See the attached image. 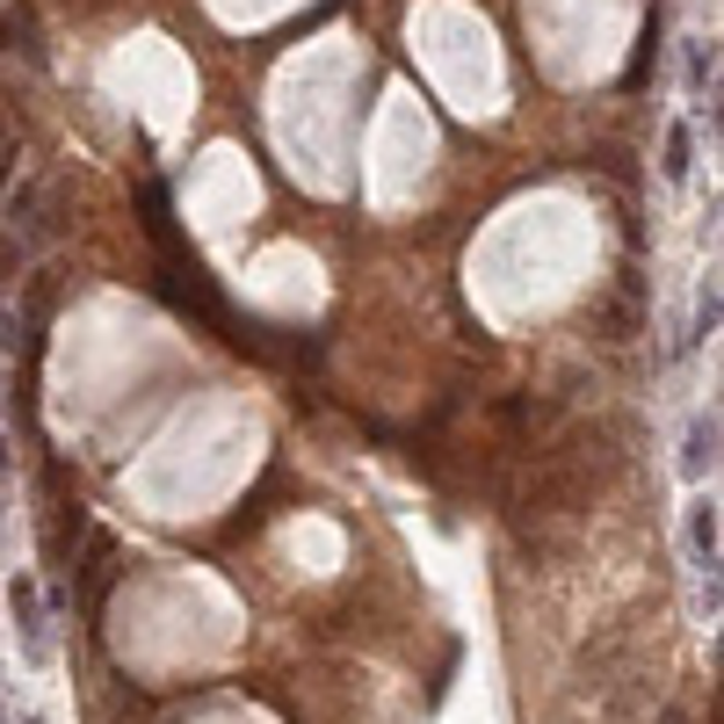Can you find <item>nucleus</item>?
I'll return each instance as SVG.
<instances>
[{"label":"nucleus","mask_w":724,"mask_h":724,"mask_svg":"<svg viewBox=\"0 0 724 724\" xmlns=\"http://www.w3.org/2000/svg\"><path fill=\"white\" fill-rule=\"evenodd\" d=\"M667 174H689V131H673V139H667Z\"/></svg>","instance_id":"5"},{"label":"nucleus","mask_w":724,"mask_h":724,"mask_svg":"<svg viewBox=\"0 0 724 724\" xmlns=\"http://www.w3.org/2000/svg\"><path fill=\"white\" fill-rule=\"evenodd\" d=\"M689 536H695V551H703V566H717V507H710V501H695Z\"/></svg>","instance_id":"3"},{"label":"nucleus","mask_w":724,"mask_h":724,"mask_svg":"<svg viewBox=\"0 0 724 724\" xmlns=\"http://www.w3.org/2000/svg\"><path fill=\"white\" fill-rule=\"evenodd\" d=\"M0 44L22 52V58H36V8H30V0H15V8L0 15Z\"/></svg>","instance_id":"1"},{"label":"nucleus","mask_w":724,"mask_h":724,"mask_svg":"<svg viewBox=\"0 0 724 724\" xmlns=\"http://www.w3.org/2000/svg\"><path fill=\"white\" fill-rule=\"evenodd\" d=\"M8 602H15L22 645H30V652H44V623H36V586H30V580H15V586H8Z\"/></svg>","instance_id":"2"},{"label":"nucleus","mask_w":724,"mask_h":724,"mask_svg":"<svg viewBox=\"0 0 724 724\" xmlns=\"http://www.w3.org/2000/svg\"><path fill=\"white\" fill-rule=\"evenodd\" d=\"M710 457H717V420H695V435H689V457H681V464H689V471H703Z\"/></svg>","instance_id":"4"}]
</instances>
